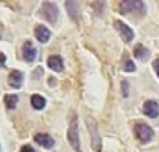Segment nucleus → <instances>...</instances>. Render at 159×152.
Segmentation results:
<instances>
[{"instance_id": "7ed1b4c3", "label": "nucleus", "mask_w": 159, "mask_h": 152, "mask_svg": "<svg viewBox=\"0 0 159 152\" xmlns=\"http://www.w3.org/2000/svg\"><path fill=\"white\" fill-rule=\"evenodd\" d=\"M67 141H69L70 145H72L74 150L80 152V141H79V132H77V118H75V116H72V121H70V124H69Z\"/></svg>"}, {"instance_id": "423d86ee", "label": "nucleus", "mask_w": 159, "mask_h": 152, "mask_svg": "<svg viewBox=\"0 0 159 152\" xmlns=\"http://www.w3.org/2000/svg\"><path fill=\"white\" fill-rule=\"evenodd\" d=\"M115 28L120 31V34H121V38L126 41V43H129V41H133V38H134V33H133V30L129 26H126L123 21H116L115 23Z\"/></svg>"}, {"instance_id": "f03ea898", "label": "nucleus", "mask_w": 159, "mask_h": 152, "mask_svg": "<svg viewBox=\"0 0 159 152\" xmlns=\"http://www.w3.org/2000/svg\"><path fill=\"white\" fill-rule=\"evenodd\" d=\"M39 15L43 16L44 20H48L49 23H54V21H57V16H59V10H57L56 3H52V2H43V5H41Z\"/></svg>"}, {"instance_id": "f257e3e1", "label": "nucleus", "mask_w": 159, "mask_h": 152, "mask_svg": "<svg viewBox=\"0 0 159 152\" xmlns=\"http://www.w3.org/2000/svg\"><path fill=\"white\" fill-rule=\"evenodd\" d=\"M87 128H89V132H90V145L95 152L102 150V137H100V132H98V128H97V123L95 119H92L90 116H87Z\"/></svg>"}, {"instance_id": "39448f33", "label": "nucleus", "mask_w": 159, "mask_h": 152, "mask_svg": "<svg viewBox=\"0 0 159 152\" xmlns=\"http://www.w3.org/2000/svg\"><path fill=\"white\" fill-rule=\"evenodd\" d=\"M134 134H136V137L141 142H149L152 136H154V131L148 124H136L134 126Z\"/></svg>"}, {"instance_id": "1a4fd4ad", "label": "nucleus", "mask_w": 159, "mask_h": 152, "mask_svg": "<svg viewBox=\"0 0 159 152\" xmlns=\"http://www.w3.org/2000/svg\"><path fill=\"white\" fill-rule=\"evenodd\" d=\"M143 111H144V115H148L149 118H156V116L159 115V105H157V102H154V100L146 102L143 105Z\"/></svg>"}, {"instance_id": "6e6552de", "label": "nucleus", "mask_w": 159, "mask_h": 152, "mask_svg": "<svg viewBox=\"0 0 159 152\" xmlns=\"http://www.w3.org/2000/svg\"><path fill=\"white\" fill-rule=\"evenodd\" d=\"M34 36H36V39L39 41V43H48L49 38H51V31L46 26L38 25L36 28H34Z\"/></svg>"}, {"instance_id": "9b49d317", "label": "nucleus", "mask_w": 159, "mask_h": 152, "mask_svg": "<svg viewBox=\"0 0 159 152\" xmlns=\"http://www.w3.org/2000/svg\"><path fill=\"white\" fill-rule=\"evenodd\" d=\"M8 84H10V87H13V89H20L21 84H23V74L18 72V71L10 72V75H8Z\"/></svg>"}, {"instance_id": "412c9836", "label": "nucleus", "mask_w": 159, "mask_h": 152, "mask_svg": "<svg viewBox=\"0 0 159 152\" xmlns=\"http://www.w3.org/2000/svg\"><path fill=\"white\" fill-rule=\"evenodd\" d=\"M123 95L128 97V82H126V80L123 82Z\"/></svg>"}, {"instance_id": "4468645a", "label": "nucleus", "mask_w": 159, "mask_h": 152, "mask_svg": "<svg viewBox=\"0 0 159 152\" xmlns=\"http://www.w3.org/2000/svg\"><path fill=\"white\" fill-rule=\"evenodd\" d=\"M31 106L34 110H43L46 106V100H44V97H41V95H33L31 97Z\"/></svg>"}, {"instance_id": "0eeeda50", "label": "nucleus", "mask_w": 159, "mask_h": 152, "mask_svg": "<svg viewBox=\"0 0 159 152\" xmlns=\"http://www.w3.org/2000/svg\"><path fill=\"white\" fill-rule=\"evenodd\" d=\"M21 56H23V59H25L26 62H31V61H34V57H36V49H34V46L30 43V41H26V43L23 44Z\"/></svg>"}, {"instance_id": "4be33fe9", "label": "nucleus", "mask_w": 159, "mask_h": 152, "mask_svg": "<svg viewBox=\"0 0 159 152\" xmlns=\"http://www.w3.org/2000/svg\"><path fill=\"white\" fill-rule=\"evenodd\" d=\"M5 59H7V57H5V54H2V52H0V67L5 64Z\"/></svg>"}, {"instance_id": "20e7f679", "label": "nucleus", "mask_w": 159, "mask_h": 152, "mask_svg": "<svg viewBox=\"0 0 159 152\" xmlns=\"http://www.w3.org/2000/svg\"><path fill=\"white\" fill-rule=\"evenodd\" d=\"M146 5L141 0H123L120 2V11L121 13H128V11H136V13H143Z\"/></svg>"}, {"instance_id": "aec40b11", "label": "nucleus", "mask_w": 159, "mask_h": 152, "mask_svg": "<svg viewBox=\"0 0 159 152\" xmlns=\"http://www.w3.org/2000/svg\"><path fill=\"white\" fill-rule=\"evenodd\" d=\"M152 67H154V71H156V74H157V77H159V57L154 61V64H152Z\"/></svg>"}, {"instance_id": "f8f14e48", "label": "nucleus", "mask_w": 159, "mask_h": 152, "mask_svg": "<svg viewBox=\"0 0 159 152\" xmlns=\"http://www.w3.org/2000/svg\"><path fill=\"white\" fill-rule=\"evenodd\" d=\"M48 66H49V69H52V71L61 72L62 69H64V62H62V59H61V56H49Z\"/></svg>"}, {"instance_id": "a211bd4d", "label": "nucleus", "mask_w": 159, "mask_h": 152, "mask_svg": "<svg viewBox=\"0 0 159 152\" xmlns=\"http://www.w3.org/2000/svg\"><path fill=\"white\" fill-rule=\"evenodd\" d=\"M92 7H93V10H95V13L100 15V13H102V10H103V7H105V2H93Z\"/></svg>"}, {"instance_id": "dca6fc26", "label": "nucleus", "mask_w": 159, "mask_h": 152, "mask_svg": "<svg viewBox=\"0 0 159 152\" xmlns=\"http://www.w3.org/2000/svg\"><path fill=\"white\" fill-rule=\"evenodd\" d=\"M18 103V97L16 95H5V106L8 110H13Z\"/></svg>"}, {"instance_id": "5701e85b", "label": "nucleus", "mask_w": 159, "mask_h": 152, "mask_svg": "<svg viewBox=\"0 0 159 152\" xmlns=\"http://www.w3.org/2000/svg\"><path fill=\"white\" fill-rule=\"evenodd\" d=\"M2 33H3V26L0 25V38H2Z\"/></svg>"}, {"instance_id": "6ab92c4d", "label": "nucleus", "mask_w": 159, "mask_h": 152, "mask_svg": "<svg viewBox=\"0 0 159 152\" xmlns=\"http://www.w3.org/2000/svg\"><path fill=\"white\" fill-rule=\"evenodd\" d=\"M20 152H34V149L31 147V145H23Z\"/></svg>"}, {"instance_id": "9d476101", "label": "nucleus", "mask_w": 159, "mask_h": 152, "mask_svg": "<svg viewBox=\"0 0 159 152\" xmlns=\"http://www.w3.org/2000/svg\"><path fill=\"white\" fill-rule=\"evenodd\" d=\"M34 141H36L41 147H46V149H51L54 145V139H52L49 134H36L34 136Z\"/></svg>"}, {"instance_id": "f3484780", "label": "nucleus", "mask_w": 159, "mask_h": 152, "mask_svg": "<svg viewBox=\"0 0 159 152\" xmlns=\"http://www.w3.org/2000/svg\"><path fill=\"white\" fill-rule=\"evenodd\" d=\"M123 71H126V72H134V71H136V66H134L133 61H125V64H123Z\"/></svg>"}, {"instance_id": "ddd939ff", "label": "nucleus", "mask_w": 159, "mask_h": 152, "mask_svg": "<svg viewBox=\"0 0 159 152\" xmlns=\"http://www.w3.org/2000/svg\"><path fill=\"white\" fill-rule=\"evenodd\" d=\"M66 7H67V13L70 15V18L74 21H77L79 20V2L69 0V2H66Z\"/></svg>"}, {"instance_id": "2eb2a0df", "label": "nucleus", "mask_w": 159, "mask_h": 152, "mask_svg": "<svg viewBox=\"0 0 159 152\" xmlns=\"http://www.w3.org/2000/svg\"><path fill=\"white\" fill-rule=\"evenodd\" d=\"M134 56H136L139 61H146L149 57V51L146 49L144 46H136V49H134Z\"/></svg>"}]
</instances>
